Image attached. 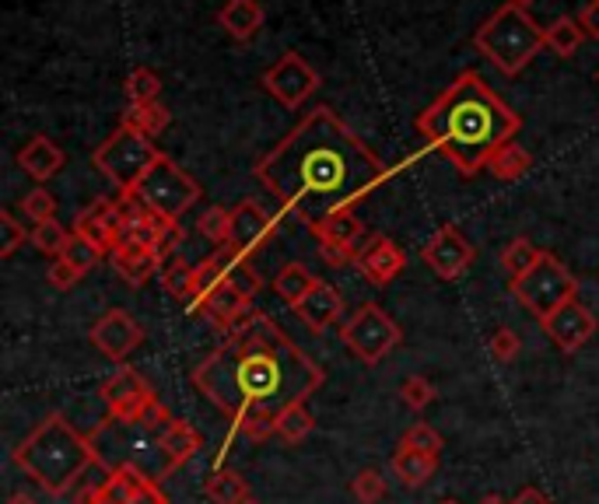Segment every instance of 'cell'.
Listing matches in <instances>:
<instances>
[{"mask_svg": "<svg viewBox=\"0 0 599 504\" xmlns=\"http://www.w3.org/2000/svg\"><path fill=\"white\" fill-rule=\"evenodd\" d=\"M400 396L403 403L414 410V414H421L424 406H432L435 403V386L428 382V378H421V375H410L407 382L400 386Z\"/></svg>", "mask_w": 599, "mask_h": 504, "instance_id": "cell-45", "label": "cell"}, {"mask_svg": "<svg viewBox=\"0 0 599 504\" xmlns=\"http://www.w3.org/2000/svg\"><path fill=\"white\" fill-rule=\"evenodd\" d=\"M519 351H523V340H519V333H512V329H498L491 337V357L498 365H512Z\"/></svg>", "mask_w": 599, "mask_h": 504, "instance_id": "cell-46", "label": "cell"}, {"mask_svg": "<svg viewBox=\"0 0 599 504\" xmlns=\"http://www.w3.org/2000/svg\"><path fill=\"white\" fill-rule=\"evenodd\" d=\"M340 340L351 346V354L365 361V365H378V361L403 340V329L389 319L383 305L365 302L340 326Z\"/></svg>", "mask_w": 599, "mask_h": 504, "instance_id": "cell-10", "label": "cell"}, {"mask_svg": "<svg viewBox=\"0 0 599 504\" xmlns=\"http://www.w3.org/2000/svg\"><path fill=\"white\" fill-rule=\"evenodd\" d=\"M113 270L130 284V288H140V284H148L158 270H162V260H158L154 249H145V245H130V242H120L113 249Z\"/></svg>", "mask_w": 599, "mask_h": 504, "instance_id": "cell-23", "label": "cell"}, {"mask_svg": "<svg viewBox=\"0 0 599 504\" xmlns=\"http://www.w3.org/2000/svg\"><path fill=\"white\" fill-rule=\"evenodd\" d=\"M315 239H320V245H347V249H361V242H365V225L354 217V211H337L323 217L320 225L309 228Z\"/></svg>", "mask_w": 599, "mask_h": 504, "instance_id": "cell-25", "label": "cell"}, {"mask_svg": "<svg viewBox=\"0 0 599 504\" xmlns=\"http://www.w3.org/2000/svg\"><path fill=\"white\" fill-rule=\"evenodd\" d=\"M277 231V220L266 214L257 200H242L232 207V239L228 249L239 252V256L252 260V252H260L266 242L274 239Z\"/></svg>", "mask_w": 599, "mask_h": 504, "instance_id": "cell-16", "label": "cell"}, {"mask_svg": "<svg viewBox=\"0 0 599 504\" xmlns=\"http://www.w3.org/2000/svg\"><path fill=\"white\" fill-rule=\"evenodd\" d=\"M582 42H586V32H582L578 18H558L554 25L544 28V46L550 53H558L561 60L575 56Z\"/></svg>", "mask_w": 599, "mask_h": 504, "instance_id": "cell-31", "label": "cell"}, {"mask_svg": "<svg viewBox=\"0 0 599 504\" xmlns=\"http://www.w3.org/2000/svg\"><path fill=\"white\" fill-rule=\"evenodd\" d=\"M512 504H550V497L540 491V487H523V491L512 497Z\"/></svg>", "mask_w": 599, "mask_h": 504, "instance_id": "cell-51", "label": "cell"}, {"mask_svg": "<svg viewBox=\"0 0 599 504\" xmlns=\"http://www.w3.org/2000/svg\"><path fill=\"white\" fill-rule=\"evenodd\" d=\"M481 504H512V501H504V497H498V494H487Z\"/></svg>", "mask_w": 599, "mask_h": 504, "instance_id": "cell-52", "label": "cell"}, {"mask_svg": "<svg viewBox=\"0 0 599 504\" xmlns=\"http://www.w3.org/2000/svg\"><path fill=\"white\" fill-rule=\"evenodd\" d=\"M137 193L148 200V207L154 214H162L169 220H179L203 197V189L194 176H186V172L172 162L169 154H162L148 176L140 179Z\"/></svg>", "mask_w": 599, "mask_h": 504, "instance_id": "cell-9", "label": "cell"}, {"mask_svg": "<svg viewBox=\"0 0 599 504\" xmlns=\"http://www.w3.org/2000/svg\"><path fill=\"white\" fill-rule=\"evenodd\" d=\"M438 504H463V501H456V497H441Z\"/></svg>", "mask_w": 599, "mask_h": 504, "instance_id": "cell-55", "label": "cell"}, {"mask_svg": "<svg viewBox=\"0 0 599 504\" xmlns=\"http://www.w3.org/2000/svg\"><path fill=\"white\" fill-rule=\"evenodd\" d=\"M315 280H320V277H312L309 266H302V263H284L271 288H274V294L280 298V302H288L295 308L315 288Z\"/></svg>", "mask_w": 599, "mask_h": 504, "instance_id": "cell-27", "label": "cell"}, {"mask_svg": "<svg viewBox=\"0 0 599 504\" xmlns=\"http://www.w3.org/2000/svg\"><path fill=\"white\" fill-rule=\"evenodd\" d=\"M295 315L312 329V333H326V329L344 315V294L334 284L315 280V288L295 305Z\"/></svg>", "mask_w": 599, "mask_h": 504, "instance_id": "cell-20", "label": "cell"}, {"mask_svg": "<svg viewBox=\"0 0 599 504\" xmlns=\"http://www.w3.org/2000/svg\"><path fill=\"white\" fill-rule=\"evenodd\" d=\"M509 288H512L515 302L523 308H529L536 319H544V315L561 308L564 302L578 298L575 274L567 270L554 252H540V260H536L523 277H515Z\"/></svg>", "mask_w": 599, "mask_h": 504, "instance_id": "cell-8", "label": "cell"}, {"mask_svg": "<svg viewBox=\"0 0 599 504\" xmlns=\"http://www.w3.org/2000/svg\"><path fill=\"white\" fill-rule=\"evenodd\" d=\"M88 340L95 343V351H102L109 361H126L145 343V326L134 323L123 308H109L91 323Z\"/></svg>", "mask_w": 599, "mask_h": 504, "instance_id": "cell-14", "label": "cell"}, {"mask_svg": "<svg viewBox=\"0 0 599 504\" xmlns=\"http://www.w3.org/2000/svg\"><path fill=\"white\" fill-rule=\"evenodd\" d=\"M158 158H162V151H158V144L151 137L120 126V130H113L99 148H95L91 162L109 182L120 189V193H126V189L140 186V179H145L148 172L154 168Z\"/></svg>", "mask_w": 599, "mask_h": 504, "instance_id": "cell-7", "label": "cell"}, {"mask_svg": "<svg viewBox=\"0 0 599 504\" xmlns=\"http://www.w3.org/2000/svg\"><path fill=\"white\" fill-rule=\"evenodd\" d=\"M424 263L432 266V270L441 277V280H456L463 277L473 260H477V252H473V245L463 239V231L456 225H441L428 242H424Z\"/></svg>", "mask_w": 599, "mask_h": 504, "instance_id": "cell-15", "label": "cell"}, {"mask_svg": "<svg viewBox=\"0 0 599 504\" xmlns=\"http://www.w3.org/2000/svg\"><path fill=\"white\" fill-rule=\"evenodd\" d=\"M179 417H172L169 410L158 403L145 420H109L102 417L91 431V445L99 455V466L109 469H137L145 472L151 483H162L169 472H176L169 452H165V434L172 431V424Z\"/></svg>", "mask_w": 599, "mask_h": 504, "instance_id": "cell-5", "label": "cell"}, {"mask_svg": "<svg viewBox=\"0 0 599 504\" xmlns=\"http://www.w3.org/2000/svg\"><path fill=\"white\" fill-rule=\"evenodd\" d=\"M407 266V252L389 239V235H372L369 245L361 249V260H358V270L365 274L369 284L375 288H386L392 284Z\"/></svg>", "mask_w": 599, "mask_h": 504, "instance_id": "cell-19", "label": "cell"}, {"mask_svg": "<svg viewBox=\"0 0 599 504\" xmlns=\"http://www.w3.org/2000/svg\"><path fill=\"white\" fill-rule=\"evenodd\" d=\"M46 280H50L53 291H71L74 284L82 280V274H77L67 260H53V266H50V274H46Z\"/></svg>", "mask_w": 599, "mask_h": 504, "instance_id": "cell-47", "label": "cell"}, {"mask_svg": "<svg viewBox=\"0 0 599 504\" xmlns=\"http://www.w3.org/2000/svg\"><path fill=\"white\" fill-rule=\"evenodd\" d=\"M351 494L358 504H378L386 497V480L378 469H361L358 477L351 480Z\"/></svg>", "mask_w": 599, "mask_h": 504, "instance_id": "cell-41", "label": "cell"}, {"mask_svg": "<svg viewBox=\"0 0 599 504\" xmlns=\"http://www.w3.org/2000/svg\"><path fill=\"white\" fill-rule=\"evenodd\" d=\"M11 463L28 472V480L39 483L46 494L63 497L74 491L77 480H85L91 466H99V455L91 434H82L63 414H50L25 441H18Z\"/></svg>", "mask_w": 599, "mask_h": 504, "instance_id": "cell-4", "label": "cell"}, {"mask_svg": "<svg viewBox=\"0 0 599 504\" xmlns=\"http://www.w3.org/2000/svg\"><path fill=\"white\" fill-rule=\"evenodd\" d=\"M260 85L274 94V99L284 105V109H298L309 102V94L320 88V74H315L312 63L302 56V53H284L274 67H266Z\"/></svg>", "mask_w": 599, "mask_h": 504, "instance_id": "cell-12", "label": "cell"}, {"mask_svg": "<svg viewBox=\"0 0 599 504\" xmlns=\"http://www.w3.org/2000/svg\"><path fill=\"white\" fill-rule=\"evenodd\" d=\"M540 252H544V249H536L529 239H512L509 245L501 249L498 260H501V266H504V274H509V277L515 280V277H523L536 260H540Z\"/></svg>", "mask_w": 599, "mask_h": 504, "instance_id": "cell-36", "label": "cell"}, {"mask_svg": "<svg viewBox=\"0 0 599 504\" xmlns=\"http://www.w3.org/2000/svg\"><path fill=\"white\" fill-rule=\"evenodd\" d=\"M473 46H477V53L487 63H495L504 77H515L544 50V28L529 18L526 8L501 4L491 18L473 32Z\"/></svg>", "mask_w": 599, "mask_h": 504, "instance_id": "cell-6", "label": "cell"}, {"mask_svg": "<svg viewBox=\"0 0 599 504\" xmlns=\"http://www.w3.org/2000/svg\"><path fill=\"white\" fill-rule=\"evenodd\" d=\"M134 504H169V497L162 491V483H148L145 491L134 497Z\"/></svg>", "mask_w": 599, "mask_h": 504, "instance_id": "cell-50", "label": "cell"}, {"mask_svg": "<svg viewBox=\"0 0 599 504\" xmlns=\"http://www.w3.org/2000/svg\"><path fill=\"white\" fill-rule=\"evenodd\" d=\"M22 214L32 220V225H46V220H57V197L50 193V189H28V193L22 197Z\"/></svg>", "mask_w": 599, "mask_h": 504, "instance_id": "cell-40", "label": "cell"}, {"mask_svg": "<svg viewBox=\"0 0 599 504\" xmlns=\"http://www.w3.org/2000/svg\"><path fill=\"white\" fill-rule=\"evenodd\" d=\"M232 434H246L249 441H271L277 438V417L274 414H249L232 424Z\"/></svg>", "mask_w": 599, "mask_h": 504, "instance_id": "cell-42", "label": "cell"}, {"mask_svg": "<svg viewBox=\"0 0 599 504\" xmlns=\"http://www.w3.org/2000/svg\"><path fill=\"white\" fill-rule=\"evenodd\" d=\"M242 504H260V501H257V497H246Z\"/></svg>", "mask_w": 599, "mask_h": 504, "instance_id": "cell-56", "label": "cell"}, {"mask_svg": "<svg viewBox=\"0 0 599 504\" xmlns=\"http://www.w3.org/2000/svg\"><path fill=\"white\" fill-rule=\"evenodd\" d=\"M162 288L172 294V298H179V302L186 305L189 302V291H194V266H189L179 252L176 256H169L165 263H162Z\"/></svg>", "mask_w": 599, "mask_h": 504, "instance_id": "cell-34", "label": "cell"}, {"mask_svg": "<svg viewBox=\"0 0 599 504\" xmlns=\"http://www.w3.org/2000/svg\"><path fill=\"white\" fill-rule=\"evenodd\" d=\"M8 504H36V501H32L28 494H14V497H11Z\"/></svg>", "mask_w": 599, "mask_h": 504, "instance_id": "cell-53", "label": "cell"}, {"mask_svg": "<svg viewBox=\"0 0 599 504\" xmlns=\"http://www.w3.org/2000/svg\"><path fill=\"white\" fill-rule=\"evenodd\" d=\"M74 231L99 245L105 256H113V249L123 242V220H120V211H116V197H99L88 211L77 214Z\"/></svg>", "mask_w": 599, "mask_h": 504, "instance_id": "cell-18", "label": "cell"}, {"mask_svg": "<svg viewBox=\"0 0 599 504\" xmlns=\"http://www.w3.org/2000/svg\"><path fill=\"white\" fill-rule=\"evenodd\" d=\"M63 165H67V154H63V148L46 134L28 137L18 151V168L36 182H50L53 176H60Z\"/></svg>", "mask_w": 599, "mask_h": 504, "instance_id": "cell-21", "label": "cell"}, {"mask_svg": "<svg viewBox=\"0 0 599 504\" xmlns=\"http://www.w3.org/2000/svg\"><path fill=\"white\" fill-rule=\"evenodd\" d=\"M400 445H403V449H417V452H428V455H438V452H441V434H438V431L432 428V424L417 420V424H410V428L403 431Z\"/></svg>", "mask_w": 599, "mask_h": 504, "instance_id": "cell-43", "label": "cell"}, {"mask_svg": "<svg viewBox=\"0 0 599 504\" xmlns=\"http://www.w3.org/2000/svg\"><path fill=\"white\" fill-rule=\"evenodd\" d=\"M200 235L208 239L211 245H217V249H225L228 245V239H232V211H225V207H208L200 214Z\"/></svg>", "mask_w": 599, "mask_h": 504, "instance_id": "cell-39", "label": "cell"}, {"mask_svg": "<svg viewBox=\"0 0 599 504\" xmlns=\"http://www.w3.org/2000/svg\"><path fill=\"white\" fill-rule=\"evenodd\" d=\"M257 179L309 228L337 211H354L389 176L378 158L334 109L312 113L257 162Z\"/></svg>", "mask_w": 599, "mask_h": 504, "instance_id": "cell-1", "label": "cell"}, {"mask_svg": "<svg viewBox=\"0 0 599 504\" xmlns=\"http://www.w3.org/2000/svg\"><path fill=\"white\" fill-rule=\"evenodd\" d=\"M519 126H523L519 113L498 99L477 71L456 74V81L417 116L421 137L463 179L491 165V158L515 140Z\"/></svg>", "mask_w": 599, "mask_h": 504, "instance_id": "cell-3", "label": "cell"}, {"mask_svg": "<svg viewBox=\"0 0 599 504\" xmlns=\"http://www.w3.org/2000/svg\"><path fill=\"white\" fill-rule=\"evenodd\" d=\"M312 428H315V417L309 414L305 403H295L277 417V438L284 441V445H302V441L312 434Z\"/></svg>", "mask_w": 599, "mask_h": 504, "instance_id": "cell-33", "label": "cell"}, {"mask_svg": "<svg viewBox=\"0 0 599 504\" xmlns=\"http://www.w3.org/2000/svg\"><path fill=\"white\" fill-rule=\"evenodd\" d=\"M509 4H519V8H529L533 0H509Z\"/></svg>", "mask_w": 599, "mask_h": 504, "instance_id": "cell-54", "label": "cell"}, {"mask_svg": "<svg viewBox=\"0 0 599 504\" xmlns=\"http://www.w3.org/2000/svg\"><path fill=\"white\" fill-rule=\"evenodd\" d=\"M158 94H162V77H158L151 67H137L130 77H126V99H130V105L158 102Z\"/></svg>", "mask_w": 599, "mask_h": 504, "instance_id": "cell-37", "label": "cell"}, {"mask_svg": "<svg viewBox=\"0 0 599 504\" xmlns=\"http://www.w3.org/2000/svg\"><path fill=\"white\" fill-rule=\"evenodd\" d=\"M263 4L260 0H228L225 8L217 11V25L228 32L235 42H252L257 32L263 28Z\"/></svg>", "mask_w": 599, "mask_h": 504, "instance_id": "cell-24", "label": "cell"}, {"mask_svg": "<svg viewBox=\"0 0 599 504\" xmlns=\"http://www.w3.org/2000/svg\"><path fill=\"white\" fill-rule=\"evenodd\" d=\"M99 396L105 403V417L109 420H126V424L145 420L158 406L151 382L130 365H123L113 378H105V382L99 386Z\"/></svg>", "mask_w": 599, "mask_h": 504, "instance_id": "cell-11", "label": "cell"}, {"mask_svg": "<svg viewBox=\"0 0 599 504\" xmlns=\"http://www.w3.org/2000/svg\"><path fill=\"white\" fill-rule=\"evenodd\" d=\"M105 256V252L99 249V245H95V242H88L85 239V235H71V242H67V249H63V256L60 260H67L71 266H74V270L77 274H88V270H95V266H99V260Z\"/></svg>", "mask_w": 599, "mask_h": 504, "instance_id": "cell-38", "label": "cell"}, {"mask_svg": "<svg viewBox=\"0 0 599 504\" xmlns=\"http://www.w3.org/2000/svg\"><path fill=\"white\" fill-rule=\"evenodd\" d=\"M189 382L235 424L249 414L280 417L288 406L305 403L323 389L326 371L271 315L252 312L189 371Z\"/></svg>", "mask_w": 599, "mask_h": 504, "instance_id": "cell-2", "label": "cell"}, {"mask_svg": "<svg viewBox=\"0 0 599 504\" xmlns=\"http://www.w3.org/2000/svg\"><path fill=\"white\" fill-rule=\"evenodd\" d=\"M151 480L137 469H109V477L77 494V504H134V497L145 491Z\"/></svg>", "mask_w": 599, "mask_h": 504, "instance_id": "cell-22", "label": "cell"}, {"mask_svg": "<svg viewBox=\"0 0 599 504\" xmlns=\"http://www.w3.org/2000/svg\"><path fill=\"white\" fill-rule=\"evenodd\" d=\"M28 239H32L28 228H25V225H18V220H14V214H11V211L0 214V256L11 260L14 252L22 249V242H28Z\"/></svg>", "mask_w": 599, "mask_h": 504, "instance_id": "cell-44", "label": "cell"}, {"mask_svg": "<svg viewBox=\"0 0 599 504\" xmlns=\"http://www.w3.org/2000/svg\"><path fill=\"white\" fill-rule=\"evenodd\" d=\"M438 469V455H428V452H417V449H397L392 452V472L407 483V487H421L435 477Z\"/></svg>", "mask_w": 599, "mask_h": 504, "instance_id": "cell-26", "label": "cell"}, {"mask_svg": "<svg viewBox=\"0 0 599 504\" xmlns=\"http://www.w3.org/2000/svg\"><path fill=\"white\" fill-rule=\"evenodd\" d=\"M221 256H225V280L232 284L235 291H239L242 298H257L260 294V288H263V280H260V274H257V266H252V260H246V256H239V252H232L228 245L221 249Z\"/></svg>", "mask_w": 599, "mask_h": 504, "instance_id": "cell-29", "label": "cell"}, {"mask_svg": "<svg viewBox=\"0 0 599 504\" xmlns=\"http://www.w3.org/2000/svg\"><path fill=\"white\" fill-rule=\"evenodd\" d=\"M596 81H599V71H596Z\"/></svg>", "mask_w": 599, "mask_h": 504, "instance_id": "cell-57", "label": "cell"}, {"mask_svg": "<svg viewBox=\"0 0 599 504\" xmlns=\"http://www.w3.org/2000/svg\"><path fill=\"white\" fill-rule=\"evenodd\" d=\"M540 326H544V333L550 337V343H554L561 354H575L596 337V315L582 305L578 298H572V302H564L561 308L544 315Z\"/></svg>", "mask_w": 599, "mask_h": 504, "instance_id": "cell-13", "label": "cell"}, {"mask_svg": "<svg viewBox=\"0 0 599 504\" xmlns=\"http://www.w3.org/2000/svg\"><path fill=\"white\" fill-rule=\"evenodd\" d=\"M71 235H74V228L60 225V220H46V225L32 228V245H36L42 256L60 260L63 249H67V242H71Z\"/></svg>", "mask_w": 599, "mask_h": 504, "instance_id": "cell-35", "label": "cell"}, {"mask_svg": "<svg viewBox=\"0 0 599 504\" xmlns=\"http://www.w3.org/2000/svg\"><path fill=\"white\" fill-rule=\"evenodd\" d=\"M169 123H172V116H169V109L162 102L126 105L123 119H120V126H126V130H134V134H145V137H158Z\"/></svg>", "mask_w": 599, "mask_h": 504, "instance_id": "cell-28", "label": "cell"}, {"mask_svg": "<svg viewBox=\"0 0 599 504\" xmlns=\"http://www.w3.org/2000/svg\"><path fill=\"white\" fill-rule=\"evenodd\" d=\"M203 494L211 504H242L249 497V487L235 469H214L203 483Z\"/></svg>", "mask_w": 599, "mask_h": 504, "instance_id": "cell-32", "label": "cell"}, {"mask_svg": "<svg viewBox=\"0 0 599 504\" xmlns=\"http://www.w3.org/2000/svg\"><path fill=\"white\" fill-rule=\"evenodd\" d=\"M575 18H578L582 32H586V39H596L599 42V0H589V4L582 8Z\"/></svg>", "mask_w": 599, "mask_h": 504, "instance_id": "cell-49", "label": "cell"}, {"mask_svg": "<svg viewBox=\"0 0 599 504\" xmlns=\"http://www.w3.org/2000/svg\"><path fill=\"white\" fill-rule=\"evenodd\" d=\"M252 312H257V308H252L249 298H242L228 280H221L217 288H211L194 305V315H203V319H208L214 329H221L225 337L232 333V329H239Z\"/></svg>", "mask_w": 599, "mask_h": 504, "instance_id": "cell-17", "label": "cell"}, {"mask_svg": "<svg viewBox=\"0 0 599 504\" xmlns=\"http://www.w3.org/2000/svg\"><path fill=\"white\" fill-rule=\"evenodd\" d=\"M320 256L326 266H351L361 260V249H347V245H320Z\"/></svg>", "mask_w": 599, "mask_h": 504, "instance_id": "cell-48", "label": "cell"}, {"mask_svg": "<svg viewBox=\"0 0 599 504\" xmlns=\"http://www.w3.org/2000/svg\"><path fill=\"white\" fill-rule=\"evenodd\" d=\"M533 168V154L523 148V144H504L495 158H491V165H487V172L498 179V182H515V179H523L526 172Z\"/></svg>", "mask_w": 599, "mask_h": 504, "instance_id": "cell-30", "label": "cell"}]
</instances>
